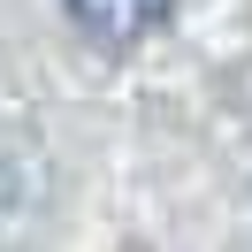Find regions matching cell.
<instances>
[{
  "mask_svg": "<svg viewBox=\"0 0 252 252\" xmlns=\"http://www.w3.org/2000/svg\"><path fill=\"white\" fill-rule=\"evenodd\" d=\"M168 8H176V0H69V16H77L92 38H107V46L153 38L160 23H168Z\"/></svg>",
  "mask_w": 252,
  "mask_h": 252,
  "instance_id": "1",
  "label": "cell"
}]
</instances>
